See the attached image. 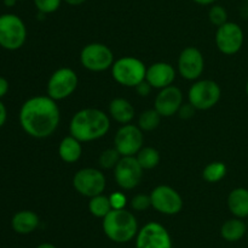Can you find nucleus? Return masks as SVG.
<instances>
[{
  "instance_id": "obj_1",
  "label": "nucleus",
  "mask_w": 248,
  "mask_h": 248,
  "mask_svg": "<svg viewBox=\"0 0 248 248\" xmlns=\"http://www.w3.org/2000/svg\"><path fill=\"white\" fill-rule=\"evenodd\" d=\"M61 112L55 100L48 96H34L27 100L19 111V123L29 136L45 139L57 130Z\"/></svg>"
},
{
  "instance_id": "obj_2",
  "label": "nucleus",
  "mask_w": 248,
  "mask_h": 248,
  "mask_svg": "<svg viewBox=\"0 0 248 248\" xmlns=\"http://www.w3.org/2000/svg\"><path fill=\"white\" fill-rule=\"evenodd\" d=\"M110 129L108 114L98 108H82L72 117L70 135L80 142H90L103 138Z\"/></svg>"
},
{
  "instance_id": "obj_3",
  "label": "nucleus",
  "mask_w": 248,
  "mask_h": 248,
  "mask_svg": "<svg viewBox=\"0 0 248 248\" xmlns=\"http://www.w3.org/2000/svg\"><path fill=\"white\" fill-rule=\"evenodd\" d=\"M104 233L115 243L132 241L138 233V223L135 214L127 209H111L102 223Z\"/></svg>"
},
{
  "instance_id": "obj_4",
  "label": "nucleus",
  "mask_w": 248,
  "mask_h": 248,
  "mask_svg": "<svg viewBox=\"0 0 248 248\" xmlns=\"http://www.w3.org/2000/svg\"><path fill=\"white\" fill-rule=\"evenodd\" d=\"M145 73L147 67L144 63L140 58L132 56L119 58L111 66V75L114 80L127 88H136L145 80Z\"/></svg>"
},
{
  "instance_id": "obj_5",
  "label": "nucleus",
  "mask_w": 248,
  "mask_h": 248,
  "mask_svg": "<svg viewBox=\"0 0 248 248\" xmlns=\"http://www.w3.org/2000/svg\"><path fill=\"white\" fill-rule=\"evenodd\" d=\"M27 39V28L21 17L14 14L0 16V46L6 50H18Z\"/></svg>"
},
{
  "instance_id": "obj_6",
  "label": "nucleus",
  "mask_w": 248,
  "mask_h": 248,
  "mask_svg": "<svg viewBox=\"0 0 248 248\" xmlns=\"http://www.w3.org/2000/svg\"><path fill=\"white\" fill-rule=\"evenodd\" d=\"M220 96V87L211 79L198 80L191 85L188 92L189 104L200 111H206L215 107L219 102Z\"/></svg>"
},
{
  "instance_id": "obj_7",
  "label": "nucleus",
  "mask_w": 248,
  "mask_h": 248,
  "mask_svg": "<svg viewBox=\"0 0 248 248\" xmlns=\"http://www.w3.org/2000/svg\"><path fill=\"white\" fill-rule=\"evenodd\" d=\"M80 62L91 72H103L111 68L114 61L113 51L102 43L87 44L80 53Z\"/></svg>"
},
{
  "instance_id": "obj_8",
  "label": "nucleus",
  "mask_w": 248,
  "mask_h": 248,
  "mask_svg": "<svg viewBox=\"0 0 248 248\" xmlns=\"http://www.w3.org/2000/svg\"><path fill=\"white\" fill-rule=\"evenodd\" d=\"M73 186L81 196L92 198L102 195L106 190V175L96 168H82L75 173Z\"/></svg>"
},
{
  "instance_id": "obj_9",
  "label": "nucleus",
  "mask_w": 248,
  "mask_h": 248,
  "mask_svg": "<svg viewBox=\"0 0 248 248\" xmlns=\"http://www.w3.org/2000/svg\"><path fill=\"white\" fill-rule=\"evenodd\" d=\"M78 83V75L72 68H58L47 82V96L55 101L67 99L77 90Z\"/></svg>"
},
{
  "instance_id": "obj_10",
  "label": "nucleus",
  "mask_w": 248,
  "mask_h": 248,
  "mask_svg": "<svg viewBox=\"0 0 248 248\" xmlns=\"http://www.w3.org/2000/svg\"><path fill=\"white\" fill-rule=\"evenodd\" d=\"M144 136L143 130L138 125L124 124L116 131L114 138V147L121 155V157L136 156L143 147Z\"/></svg>"
},
{
  "instance_id": "obj_11",
  "label": "nucleus",
  "mask_w": 248,
  "mask_h": 248,
  "mask_svg": "<svg viewBox=\"0 0 248 248\" xmlns=\"http://www.w3.org/2000/svg\"><path fill=\"white\" fill-rule=\"evenodd\" d=\"M136 248H173L167 229L156 221H150L138 230Z\"/></svg>"
},
{
  "instance_id": "obj_12",
  "label": "nucleus",
  "mask_w": 248,
  "mask_h": 248,
  "mask_svg": "<svg viewBox=\"0 0 248 248\" xmlns=\"http://www.w3.org/2000/svg\"><path fill=\"white\" fill-rule=\"evenodd\" d=\"M152 207L165 215H176L183 208V198L169 185H159L150 192Z\"/></svg>"
},
{
  "instance_id": "obj_13",
  "label": "nucleus",
  "mask_w": 248,
  "mask_h": 248,
  "mask_svg": "<svg viewBox=\"0 0 248 248\" xmlns=\"http://www.w3.org/2000/svg\"><path fill=\"white\" fill-rule=\"evenodd\" d=\"M245 34L240 24L229 22L218 27L216 32V45L224 55H235L241 50L244 45Z\"/></svg>"
},
{
  "instance_id": "obj_14",
  "label": "nucleus",
  "mask_w": 248,
  "mask_h": 248,
  "mask_svg": "<svg viewBox=\"0 0 248 248\" xmlns=\"http://www.w3.org/2000/svg\"><path fill=\"white\" fill-rule=\"evenodd\" d=\"M143 168L138 163L136 156L121 157L114 168V177L121 189L132 190L140 184L143 177Z\"/></svg>"
},
{
  "instance_id": "obj_15",
  "label": "nucleus",
  "mask_w": 248,
  "mask_h": 248,
  "mask_svg": "<svg viewBox=\"0 0 248 248\" xmlns=\"http://www.w3.org/2000/svg\"><path fill=\"white\" fill-rule=\"evenodd\" d=\"M205 60L202 53L195 46H188L178 57V72L184 79L196 80L202 74Z\"/></svg>"
},
{
  "instance_id": "obj_16",
  "label": "nucleus",
  "mask_w": 248,
  "mask_h": 248,
  "mask_svg": "<svg viewBox=\"0 0 248 248\" xmlns=\"http://www.w3.org/2000/svg\"><path fill=\"white\" fill-rule=\"evenodd\" d=\"M183 105V92L178 87L170 85L160 90L155 97L154 108L159 112L161 117H172L178 113L179 108Z\"/></svg>"
},
{
  "instance_id": "obj_17",
  "label": "nucleus",
  "mask_w": 248,
  "mask_h": 248,
  "mask_svg": "<svg viewBox=\"0 0 248 248\" xmlns=\"http://www.w3.org/2000/svg\"><path fill=\"white\" fill-rule=\"evenodd\" d=\"M176 79V70L167 62H155L147 67L145 80L153 89H164L170 87Z\"/></svg>"
},
{
  "instance_id": "obj_18",
  "label": "nucleus",
  "mask_w": 248,
  "mask_h": 248,
  "mask_svg": "<svg viewBox=\"0 0 248 248\" xmlns=\"http://www.w3.org/2000/svg\"><path fill=\"white\" fill-rule=\"evenodd\" d=\"M40 224L38 214L33 211H19L12 216L11 226L15 232L19 235H28L35 231Z\"/></svg>"
},
{
  "instance_id": "obj_19",
  "label": "nucleus",
  "mask_w": 248,
  "mask_h": 248,
  "mask_svg": "<svg viewBox=\"0 0 248 248\" xmlns=\"http://www.w3.org/2000/svg\"><path fill=\"white\" fill-rule=\"evenodd\" d=\"M227 204L235 218H248V189L236 187L228 196Z\"/></svg>"
},
{
  "instance_id": "obj_20",
  "label": "nucleus",
  "mask_w": 248,
  "mask_h": 248,
  "mask_svg": "<svg viewBox=\"0 0 248 248\" xmlns=\"http://www.w3.org/2000/svg\"><path fill=\"white\" fill-rule=\"evenodd\" d=\"M109 114L114 121L124 125L131 123V121L135 118V108L128 100L116 97L109 104Z\"/></svg>"
},
{
  "instance_id": "obj_21",
  "label": "nucleus",
  "mask_w": 248,
  "mask_h": 248,
  "mask_svg": "<svg viewBox=\"0 0 248 248\" xmlns=\"http://www.w3.org/2000/svg\"><path fill=\"white\" fill-rule=\"evenodd\" d=\"M247 231L248 226L244 219L234 216L223 223L222 228H220V236L228 242H237L245 237Z\"/></svg>"
},
{
  "instance_id": "obj_22",
  "label": "nucleus",
  "mask_w": 248,
  "mask_h": 248,
  "mask_svg": "<svg viewBox=\"0 0 248 248\" xmlns=\"http://www.w3.org/2000/svg\"><path fill=\"white\" fill-rule=\"evenodd\" d=\"M60 158L65 163H75L82 155V146L78 139L69 135L62 139L58 146Z\"/></svg>"
},
{
  "instance_id": "obj_23",
  "label": "nucleus",
  "mask_w": 248,
  "mask_h": 248,
  "mask_svg": "<svg viewBox=\"0 0 248 248\" xmlns=\"http://www.w3.org/2000/svg\"><path fill=\"white\" fill-rule=\"evenodd\" d=\"M136 158H137L138 163L140 164V167L143 169H154L155 167H157L160 163V153L156 148L154 147H142V150L136 155Z\"/></svg>"
},
{
  "instance_id": "obj_24",
  "label": "nucleus",
  "mask_w": 248,
  "mask_h": 248,
  "mask_svg": "<svg viewBox=\"0 0 248 248\" xmlns=\"http://www.w3.org/2000/svg\"><path fill=\"white\" fill-rule=\"evenodd\" d=\"M111 209L113 208H111L110 201H109V196H104L102 194L90 198L89 211L96 218L103 219L107 214H109Z\"/></svg>"
},
{
  "instance_id": "obj_25",
  "label": "nucleus",
  "mask_w": 248,
  "mask_h": 248,
  "mask_svg": "<svg viewBox=\"0 0 248 248\" xmlns=\"http://www.w3.org/2000/svg\"><path fill=\"white\" fill-rule=\"evenodd\" d=\"M228 168L227 165L223 162H212L208 163L202 170V177L205 181L211 182V184H215V182L220 181L222 179H224V177L227 175Z\"/></svg>"
},
{
  "instance_id": "obj_26",
  "label": "nucleus",
  "mask_w": 248,
  "mask_h": 248,
  "mask_svg": "<svg viewBox=\"0 0 248 248\" xmlns=\"http://www.w3.org/2000/svg\"><path fill=\"white\" fill-rule=\"evenodd\" d=\"M161 118L162 117L155 108L147 109L140 113V118H138V126L143 131H153L160 125Z\"/></svg>"
},
{
  "instance_id": "obj_27",
  "label": "nucleus",
  "mask_w": 248,
  "mask_h": 248,
  "mask_svg": "<svg viewBox=\"0 0 248 248\" xmlns=\"http://www.w3.org/2000/svg\"><path fill=\"white\" fill-rule=\"evenodd\" d=\"M120 159L121 155L115 150V147H113L108 148V150H104L101 153V156H99L98 162L101 168H103V169H114Z\"/></svg>"
},
{
  "instance_id": "obj_28",
  "label": "nucleus",
  "mask_w": 248,
  "mask_h": 248,
  "mask_svg": "<svg viewBox=\"0 0 248 248\" xmlns=\"http://www.w3.org/2000/svg\"><path fill=\"white\" fill-rule=\"evenodd\" d=\"M208 19L218 28L228 22V11L222 5H211L208 10Z\"/></svg>"
},
{
  "instance_id": "obj_29",
  "label": "nucleus",
  "mask_w": 248,
  "mask_h": 248,
  "mask_svg": "<svg viewBox=\"0 0 248 248\" xmlns=\"http://www.w3.org/2000/svg\"><path fill=\"white\" fill-rule=\"evenodd\" d=\"M38 12L44 15H50L60 9L63 0H33Z\"/></svg>"
},
{
  "instance_id": "obj_30",
  "label": "nucleus",
  "mask_w": 248,
  "mask_h": 248,
  "mask_svg": "<svg viewBox=\"0 0 248 248\" xmlns=\"http://www.w3.org/2000/svg\"><path fill=\"white\" fill-rule=\"evenodd\" d=\"M130 206L133 211L136 212H143L147 211L149 207H152V199H150V195L138 194L133 196L130 201Z\"/></svg>"
},
{
  "instance_id": "obj_31",
  "label": "nucleus",
  "mask_w": 248,
  "mask_h": 248,
  "mask_svg": "<svg viewBox=\"0 0 248 248\" xmlns=\"http://www.w3.org/2000/svg\"><path fill=\"white\" fill-rule=\"evenodd\" d=\"M109 201H110L111 208L113 209H125L126 204H127V198H126L125 194L123 192H114L109 196Z\"/></svg>"
},
{
  "instance_id": "obj_32",
  "label": "nucleus",
  "mask_w": 248,
  "mask_h": 248,
  "mask_svg": "<svg viewBox=\"0 0 248 248\" xmlns=\"http://www.w3.org/2000/svg\"><path fill=\"white\" fill-rule=\"evenodd\" d=\"M194 112H195V108H194L190 104H183L182 105L181 108H179L178 113H179V117H181V118L188 119V118H191V117L194 116Z\"/></svg>"
},
{
  "instance_id": "obj_33",
  "label": "nucleus",
  "mask_w": 248,
  "mask_h": 248,
  "mask_svg": "<svg viewBox=\"0 0 248 248\" xmlns=\"http://www.w3.org/2000/svg\"><path fill=\"white\" fill-rule=\"evenodd\" d=\"M136 89V91H137V94L140 95V96H143V97H145V96H148V95L150 94V92H152V85L149 84V83L147 82V80H143L142 83H140V84L137 85V87L135 88Z\"/></svg>"
},
{
  "instance_id": "obj_34",
  "label": "nucleus",
  "mask_w": 248,
  "mask_h": 248,
  "mask_svg": "<svg viewBox=\"0 0 248 248\" xmlns=\"http://www.w3.org/2000/svg\"><path fill=\"white\" fill-rule=\"evenodd\" d=\"M9 91V82L4 77H0V99L4 97Z\"/></svg>"
},
{
  "instance_id": "obj_35",
  "label": "nucleus",
  "mask_w": 248,
  "mask_h": 248,
  "mask_svg": "<svg viewBox=\"0 0 248 248\" xmlns=\"http://www.w3.org/2000/svg\"><path fill=\"white\" fill-rule=\"evenodd\" d=\"M7 118V111H6V107L5 105L0 101V128L5 124Z\"/></svg>"
},
{
  "instance_id": "obj_36",
  "label": "nucleus",
  "mask_w": 248,
  "mask_h": 248,
  "mask_svg": "<svg viewBox=\"0 0 248 248\" xmlns=\"http://www.w3.org/2000/svg\"><path fill=\"white\" fill-rule=\"evenodd\" d=\"M240 16L245 19L248 18V2L244 1V4L240 6Z\"/></svg>"
},
{
  "instance_id": "obj_37",
  "label": "nucleus",
  "mask_w": 248,
  "mask_h": 248,
  "mask_svg": "<svg viewBox=\"0 0 248 248\" xmlns=\"http://www.w3.org/2000/svg\"><path fill=\"white\" fill-rule=\"evenodd\" d=\"M64 2H67L70 6H79V5H82L84 2H86L87 0H63Z\"/></svg>"
},
{
  "instance_id": "obj_38",
  "label": "nucleus",
  "mask_w": 248,
  "mask_h": 248,
  "mask_svg": "<svg viewBox=\"0 0 248 248\" xmlns=\"http://www.w3.org/2000/svg\"><path fill=\"white\" fill-rule=\"evenodd\" d=\"M198 5H202V6H208V5H213L217 0H193Z\"/></svg>"
},
{
  "instance_id": "obj_39",
  "label": "nucleus",
  "mask_w": 248,
  "mask_h": 248,
  "mask_svg": "<svg viewBox=\"0 0 248 248\" xmlns=\"http://www.w3.org/2000/svg\"><path fill=\"white\" fill-rule=\"evenodd\" d=\"M17 1H18V0H4V5L7 7H12L16 5Z\"/></svg>"
},
{
  "instance_id": "obj_40",
  "label": "nucleus",
  "mask_w": 248,
  "mask_h": 248,
  "mask_svg": "<svg viewBox=\"0 0 248 248\" xmlns=\"http://www.w3.org/2000/svg\"><path fill=\"white\" fill-rule=\"evenodd\" d=\"M36 248H57V247H56L55 245H52V243L45 242V243H41V245H39Z\"/></svg>"
},
{
  "instance_id": "obj_41",
  "label": "nucleus",
  "mask_w": 248,
  "mask_h": 248,
  "mask_svg": "<svg viewBox=\"0 0 248 248\" xmlns=\"http://www.w3.org/2000/svg\"><path fill=\"white\" fill-rule=\"evenodd\" d=\"M246 94H247V96H248V80H247V83H246Z\"/></svg>"
},
{
  "instance_id": "obj_42",
  "label": "nucleus",
  "mask_w": 248,
  "mask_h": 248,
  "mask_svg": "<svg viewBox=\"0 0 248 248\" xmlns=\"http://www.w3.org/2000/svg\"><path fill=\"white\" fill-rule=\"evenodd\" d=\"M18 1H24V0H18Z\"/></svg>"
},
{
  "instance_id": "obj_43",
  "label": "nucleus",
  "mask_w": 248,
  "mask_h": 248,
  "mask_svg": "<svg viewBox=\"0 0 248 248\" xmlns=\"http://www.w3.org/2000/svg\"><path fill=\"white\" fill-rule=\"evenodd\" d=\"M244 1H246V2H248V0H244Z\"/></svg>"
},
{
  "instance_id": "obj_44",
  "label": "nucleus",
  "mask_w": 248,
  "mask_h": 248,
  "mask_svg": "<svg viewBox=\"0 0 248 248\" xmlns=\"http://www.w3.org/2000/svg\"><path fill=\"white\" fill-rule=\"evenodd\" d=\"M248 219V218H247ZM247 226H248V220H247Z\"/></svg>"
}]
</instances>
